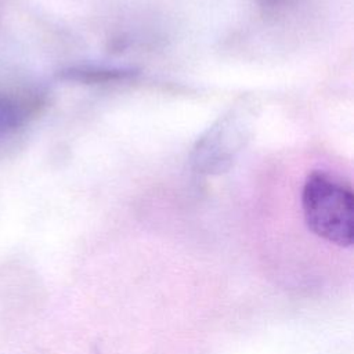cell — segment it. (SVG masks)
I'll list each match as a JSON object with an SVG mask.
<instances>
[{"label": "cell", "mask_w": 354, "mask_h": 354, "mask_svg": "<svg viewBox=\"0 0 354 354\" xmlns=\"http://www.w3.org/2000/svg\"><path fill=\"white\" fill-rule=\"evenodd\" d=\"M301 209L317 236L337 246L353 245L354 196L347 185L325 171L310 173L301 189Z\"/></svg>", "instance_id": "cell-1"}, {"label": "cell", "mask_w": 354, "mask_h": 354, "mask_svg": "<svg viewBox=\"0 0 354 354\" xmlns=\"http://www.w3.org/2000/svg\"><path fill=\"white\" fill-rule=\"evenodd\" d=\"M41 106L43 100L39 94L0 88V151L11 147V141Z\"/></svg>", "instance_id": "cell-2"}, {"label": "cell", "mask_w": 354, "mask_h": 354, "mask_svg": "<svg viewBox=\"0 0 354 354\" xmlns=\"http://www.w3.org/2000/svg\"><path fill=\"white\" fill-rule=\"evenodd\" d=\"M131 73L123 69H102V68H75L64 72V77L68 80L83 82V83H100V82H113L119 79H126Z\"/></svg>", "instance_id": "cell-3"}, {"label": "cell", "mask_w": 354, "mask_h": 354, "mask_svg": "<svg viewBox=\"0 0 354 354\" xmlns=\"http://www.w3.org/2000/svg\"><path fill=\"white\" fill-rule=\"evenodd\" d=\"M290 0H260V6L266 10V11H275L281 7H283L286 3H289Z\"/></svg>", "instance_id": "cell-4"}]
</instances>
